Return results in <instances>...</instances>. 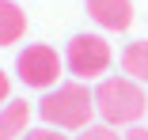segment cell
I'll return each instance as SVG.
<instances>
[{
  "label": "cell",
  "mask_w": 148,
  "mask_h": 140,
  "mask_svg": "<svg viewBox=\"0 0 148 140\" xmlns=\"http://www.w3.org/2000/svg\"><path fill=\"white\" fill-rule=\"evenodd\" d=\"M95 114L103 118V125L133 129L148 114L144 83H137L133 76H106V80H99V87H95Z\"/></svg>",
  "instance_id": "obj_1"
},
{
  "label": "cell",
  "mask_w": 148,
  "mask_h": 140,
  "mask_svg": "<svg viewBox=\"0 0 148 140\" xmlns=\"http://www.w3.org/2000/svg\"><path fill=\"white\" fill-rule=\"evenodd\" d=\"M38 118L53 129H87L95 125V91H87L84 80L57 83L53 91L38 99Z\"/></svg>",
  "instance_id": "obj_2"
},
{
  "label": "cell",
  "mask_w": 148,
  "mask_h": 140,
  "mask_svg": "<svg viewBox=\"0 0 148 140\" xmlns=\"http://www.w3.org/2000/svg\"><path fill=\"white\" fill-rule=\"evenodd\" d=\"M114 65V49L103 34H72L69 46H65V68L76 76V80H106Z\"/></svg>",
  "instance_id": "obj_3"
},
{
  "label": "cell",
  "mask_w": 148,
  "mask_h": 140,
  "mask_svg": "<svg viewBox=\"0 0 148 140\" xmlns=\"http://www.w3.org/2000/svg\"><path fill=\"white\" fill-rule=\"evenodd\" d=\"M15 72H19V80L27 83V87L53 91L57 83H61V76H65V57L53 46L34 42V46H27L19 57H15Z\"/></svg>",
  "instance_id": "obj_4"
},
{
  "label": "cell",
  "mask_w": 148,
  "mask_h": 140,
  "mask_svg": "<svg viewBox=\"0 0 148 140\" xmlns=\"http://www.w3.org/2000/svg\"><path fill=\"white\" fill-rule=\"evenodd\" d=\"M87 15L103 31H129L133 27V0H87Z\"/></svg>",
  "instance_id": "obj_5"
},
{
  "label": "cell",
  "mask_w": 148,
  "mask_h": 140,
  "mask_svg": "<svg viewBox=\"0 0 148 140\" xmlns=\"http://www.w3.org/2000/svg\"><path fill=\"white\" fill-rule=\"evenodd\" d=\"M31 102L27 99H12L0 106V140H23L31 129Z\"/></svg>",
  "instance_id": "obj_6"
},
{
  "label": "cell",
  "mask_w": 148,
  "mask_h": 140,
  "mask_svg": "<svg viewBox=\"0 0 148 140\" xmlns=\"http://www.w3.org/2000/svg\"><path fill=\"white\" fill-rule=\"evenodd\" d=\"M27 34V12L15 0H0V46H15Z\"/></svg>",
  "instance_id": "obj_7"
},
{
  "label": "cell",
  "mask_w": 148,
  "mask_h": 140,
  "mask_svg": "<svg viewBox=\"0 0 148 140\" xmlns=\"http://www.w3.org/2000/svg\"><path fill=\"white\" fill-rule=\"evenodd\" d=\"M122 68L137 83H148V38H137L122 49Z\"/></svg>",
  "instance_id": "obj_8"
},
{
  "label": "cell",
  "mask_w": 148,
  "mask_h": 140,
  "mask_svg": "<svg viewBox=\"0 0 148 140\" xmlns=\"http://www.w3.org/2000/svg\"><path fill=\"white\" fill-rule=\"evenodd\" d=\"M80 140H125V133H118L114 125H87L80 129Z\"/></svg>",
  "instance_id": "obj_9"
},
{
  "label": "cell",
  "mask_w": 148,
  "mask_h": 140,
  "mask_svg": "<svg viewBox=\"0 0 148 140\" xmlns=\"http://www.w3.org/2000/svg\"><path fill=\"white\" fill-rule=\"evenodd\" d=\"M23 140H69V136H65V133H57L53 125H42V129H27Z\"/></svg>",
  "instance_id": "obj_10"
},
{
  "label": "cell",
  "mask_w": 148,
  "mask_h": 140,
  "mask_svg": "<svg viewBox=\"0 0 148 140\" xmlns=\"http://www.w3.org/2000/svg\"><path fill=\"white\" fill-rule=\"evenodd\" d=\"M4 102H12V76L0 68V106H4Z\"/></svg>",
  "instance_id": "obj_11"
},
{
  "label": "cell",
  "mask_w": 148,
  "mask_h": 140,
  "mask_svg": "<svg viewBox=\"0 0 148 140\" xmlns=\"http://www.w3.org/2000/svg\"><path fill=\"white\" fill-rule=\"evenodd\" d=\"M125 140H148V129H144V125H133V129L125 133Z\"/></svg>",
  "instance_id": "obj_12"
}]
</instances>
